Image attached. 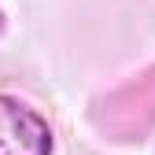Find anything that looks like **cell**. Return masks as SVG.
Listing matches in <instances>:
<instances>
[{"instance_id":"1","label":"cell","mask_w":155,"mask_h":155,"mask_svg":"<svg viewBox=\"0 0 155 155\" xmlns=\"http://www.w3.org/2000/svg\"><path fill=\"white\" fill-rule=\"evenodd\" d=\"M0 155H52V126L22 100L0 92Z\"/></svg>"}]
</instances>
